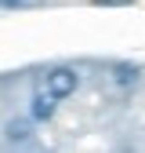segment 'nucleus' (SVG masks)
Here are the masks:
<instances>
[{"instance_id": "39448f33", "label": "nucleus", "mask_w": 145, "mask_h": 153, "mask_svg": "<svg viewBox=\"0 0 145 153\" xmlns=\"http://www.w3.org/2000/svg\"><path fill=\"white\" fill-rule=\"evenodd\" d=\"M94 7H131V4H138V0H91Z\"/></svg>"}, {"instance_id": "20e7f679", "label": "nucleus", "mask_w": 145, "mask_h": 153, "mask_svg": "<svg viewBox=\"0 0 145 153\" xmlns=\"http://www.w3.org/2000/svg\"><path fill=\"white\" fill-rule=\"evenodd\" d=\"M113 80H116L120 88H131V84H138V66H127V62L113 66Z\"/></svg>"}, {"instance_id": "423d86ee", "label": "nucleus", "mask_w": 145, "mask_h": 153, "mask_svg": "<svg viewBox=\"0 0 145 153\" xmlns=\"http://www.w3.org/2000/svg\"><path fill=\"white\" fill-rule=\"evenodd\" d=\"M26 4H33V0H0V7H26Z\"/></svg>"}, {"instance_id": "7ed1b4c3", "label": "nucleus", "mask_w": 145, "mask_h": 153, "mask_svg": "<svg viewBox=\"0 0 145 153\" xmlns=\"http://www.w3.org/2000/svg\"><path fill=\"white\" fill-rule=\"evenodd\" d=\"M4 135H7V142H29V135H33V131H29V120H11L7 128H4Z\"/></svg>"}, {"instance_id": "f257e3e1", "label": "nucleus", "mask_w": 145, "mask_h": 153, "mask_svg": "<svg viewBox=\"0 0 145 153\" xmlns=\"http://www.w3.org/2000/svg\"><path fill=\"white\" fill-rule=\"evenodd\" d=\"M80 88V73L72 69V66H54L47 76H44V91L51 95V99H69V95H76Z\"/></svg>"}, {"instance_id": "f03ea898", "label": "nucleus", "mask_w": 145, "mask_h": 153, "mask_svg": "<svg viewBox=\"0 0 145 153\" xmlns=\"http://www.w3.org/2000/svg\"><path fill=\"white\" fill-rule=\"evenodd\" d=\"M54 113H58V99H51V95L40 88L29 99V120H36V124H44V120H51Z\"/></svg>"}]
</instances>
